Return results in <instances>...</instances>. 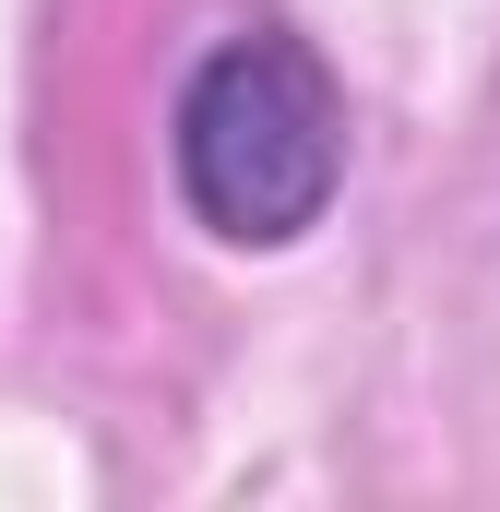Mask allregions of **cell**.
Here are the masks:
<instances>
[{
  "label": "cell",
  "mask_w": 500,
  "mask_h": 512,
  "mask_svg": "<svg viewBox=\"0 0 500 512\" xmlns=\"http://www.w3.org/2000/svg\"><path fill=\"white\" fill-rule=\"evenodd\" d=\"M167 167H179V203H191L203 239H227V251H298L334 215V191H346V96L274 24L215 36L191 60V84H179Z\"/></svg>",
  "instance_id": "cell-1"
}]
</instances>
